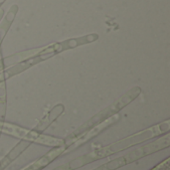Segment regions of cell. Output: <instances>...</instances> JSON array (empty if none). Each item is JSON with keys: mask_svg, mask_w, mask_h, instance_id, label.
<instances>
[{"mask_svg": "<svg viewBox=\"0 0 170 170\" xmlns=\"http://www.w3.org/2000/svg\"><path fill=\"white\" fill-rule=\"evenodd\" d=\"M17 12H18V6H17V5H13L9 9V11H8V13L5 15L4 19L0 22V41L3 40L6 33L8 32V30H9L14 18H15Z\"/></svg>", "mask_w": 170, "mask_h": 170, "instance_id": "obj_1", "label": "cell"}]
</instances>
